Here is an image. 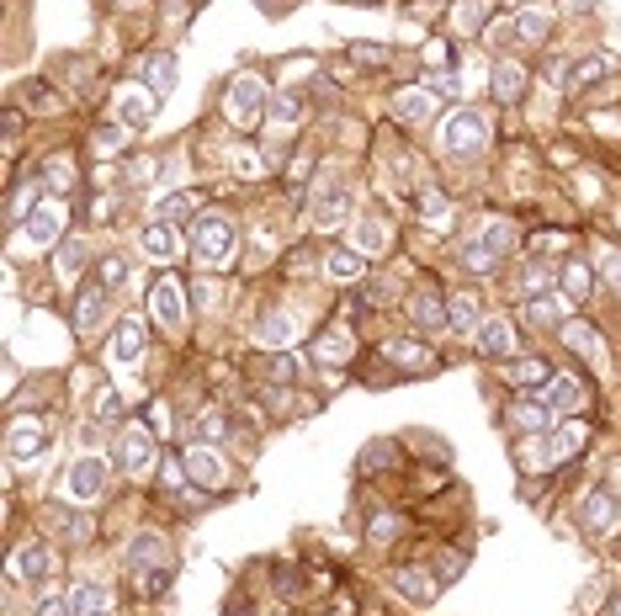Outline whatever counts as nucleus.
<instances>
[{
    "label": "nucleus",
    "instance_id": "f257e3e1",
    "mask_svg": "<svg viewBox=\"0 0 621 616\" xmlns=\"http://www.w3.org/2000/svg\"><path fill=\"white\" fill-rule=\"evenodd\" d=\"M271 107V96H266V80L261 75H234L228 80V96H224V112L234 128H255L261 117Z\"/></svg>",
    "mask_w": 621,
    "mask_h": 616
},
{
    "label": "nucleus",
    "instance_id": "f03ea898",
    "mask_svg": "<svg viewBox=\"0 0 621 616\" xmlns=\"http://www.w3.org/2000/svg\"><path fill=\"white\" fill-rule=\"evenodd\" d=\"M489 144V122H483V112H452L447 122H441V149L452 155V160H473L478 149Z\"/></svg>",
    "mask_w": 621,
    "mask_h": 616
},
{
    "label": "nucleus",
    "instance_id": "7ed1b4c3",
    "mask_svg": "<svg viewBox=\"0 0 621 616\" xmlns=\"http://www.w3.org/2000/svg\"><path fill=\"white\" fill-rule=\"evenodd\" d=\"M191 250H197L202 266H224L228 255H234V224L218 219V213L197 219V224H191Z\"/></svg>",
    "mask_w": 621,
    "mask_h": 616
},
{
    "label": "nucleus",
    "instance_id": "20e7f679",
    "mask_svg": "<svg viewBox=\"0 0 621 616\" xmlns=\"http://www.w3.org/2000/svg\"><path fill=\"white\" fill-rule=\"evenodd\" d=\"M314 224L319 228H335L350 219V186H345V175H319V186H314Z\"/></svg>",
    "mask_w": 621,
    "mask_h": 616
},
{
    "label": "nucleus",
    "instance_id": "39448f33",
    "mask_svg": "<svg viewBox=\"0 0 621 616\" xmlns=\"http://www.w3.org/2000/svg\"><path fill=\"white\" fill-rule=\"evenodd\" d=\"M102 489H107V457H96V451L75 457V462H69V473H64V495H69V500H80V504H91Z\"/></svg>",
    "mask_w": 621,
    "mask_h": 616
},
{
    "label": "nucleus",
    "instance_id": "423d86ee",
    "mask_svg": "<svg viewBox=\"0 0 621 616\" xmlns=\"http://www.w3.org/2000/svg\"><path fill=\"white\" fill-rule=\"evenodd\" d=\"M49 425L43 420H11V431H5V457L11 462H32V457H43L49 451Z\"/></svg>",
    "mask_w": 621,
    "mask_h": 616
},
{
    "label": "nucleus",
    "instance_id": "0eeeda50",
    "mask_svg": "<svg viewBox=\"0 0 621 616\" xmlns=\"http://www.w3.org/2000/svg\"><path fill=\"white\" fill-rule=\"evenodd\" d=\"M149 314H155V325L170 330V335L186 325V303H181V281L175 277H160L155 287H149Z\"/></svg>",
    "mask_w": 621,
    "mask_h": 616
},
{
    "label": "nucleus",
    "instance_id": "6e6552de",
    "mask_svg": "<svg viewBox=\"0 0 621 616\" xmlns=\"http://www.w3.org/2000/svg\"><path fill=\"white\" fill-rule=\"evenodd\" d=\"M117 462H122V473H149V462H155V436H149L144 425H122V436H117Z\"/></svg>",
    "mask_w": 621,
    "mask_h": 616
},
{
    "label": "nucleus",
    "instance_id": "1a4fd4ad",
    "mask_svg": "<svg viewBox=\"0 0 621 616\" xmlns=\"http://www.w3.org/2000/svg\"><path fill=\"white\" fill-rule=\"evenodd\" d=\"M155 102H160V96H155V91H149V85H122V91H117V122H122V128H149V122H155Z\"/></svg>",
    "mask_w": 621,
    "mask_h": 616
},
{
    "label": "nucleus",
    "instance_id": "9d476101",
    "mask_svg": "<svg viewBox=\"0 0 621 616\" xmlns=\"http://www.w3.org/2000/svg\"><path fill=\"white\" fill-rule=\"evenodd\" d=\"M579 526H584L590 537H611V531H617V500H611L606 489L584 495V500H579Z\"/></svg>",
    "mask_w": 621,
    "mask_h": 616
},
{
    "label": "nucleus",
    "instance_id": "9b49d317",
    "mask_svg": "<svg viewBox=\"0 0 621 616\" xmlns=\"http://www.w3.org/2000/svg\"><path fill=\"white\" fill-rule=\"evenodd\" d=\"M27 239L38 245V250H49L64 239V208L58 202H38L32 213H27Z\"/></svg>",
    "mask_w": 621,
    "mask_h": 616
},
{
    "label": "nucleus",
    "instance_id": "f8f14e48",
    "mask_svg": "<svg viewBox=\"0 0 621 616\" xmlns=\"http://www.w3.org/2000/svg\"><path fill=\"white\" fill-rule=\"evenodd\" d=\"M553 75H558V85H563V91H584L590 80H600V75H606V54H579V58H568V64H558Z\"/></svg>",
    "mask_w": 621,
    "mask_h": 616
},
{
    "label": "nucleus",
    "instance_id": "ddd939ff",
    "mask_svg": "<svg viewBox=\"0 0 621 616\" xmlns=\"http://www.w3.org/2000/svg\"><path fill=\"white\" fill-rule=\"evenodd\" d=\"M186 473H191V484H202V489H218V484L228 478L224 457H218V451H208L202 442L186 451Z\"/></svg>",
    "mask_w": 621,
    "mask_h": 616
},
{
    "label": "nucleus",
    "instance_id": "4468645a",
    "mask_svg": "<svg viewBox=\"0 0 621 616\" xmlns=\"http://www.w3.org/2000/svg\"><path fill=\"white\" fill-rule=\"evenodd\" d=\"M107 356H112L117 367H138V356H144V325H138V319H122V325L112 330Z\"/></svg>",
    "mask_w": 621,
    "mask_h": 616
},
{
    "label": "nucleus",
    "instance_id": "2eb2a0df",
    "mask_svg": "<svg viewBox=\"0 0 621 616\" xmlns=\"http://www.w3.org/2000/svg\"><path fill=\"white\" fill-rule=\"evenodd\" d=\"M107 303H112V292H107L102 281H91V287L75 298V330H96V325L107 319Z\"/></svg>",
    "mask_w": 621,
    "mask_h": 616
},
{
    "label": "nucleus",
    "instance_id": "dca6fc26",
    "mask_svg": "<svg viewBox=\"0 0 621 616\" xmlns=\"http://www.w3.org/2000/svg\"><path fill=\"white\" fill-rule=\"evenodd\" d=\"M128 568H133V574H155V568H165V537H155V531L133 537V542H128Z\"/></svg>",
    "mask_w": 621,
    "mask_h": 616
},
{
    "label": "nucleus",
    "instance_id": "f3484780",
    "mask_svg": "<svg viewBox=\"0 0 621 616\" xmlns=\"http://www.w3.org/2000/svg\"><path fill=\"white\" fill-rule=\"evenodd\" d=\"M436 102H441V96H436V85H404V91L394 96V107H398L404 122H425V117L436 112Z\"/></svg>",
    "mask_w": 621,
    "mask_h": 616
},
{
    "label": "nucleus",
    "instance_id": "a211bd4d",
    "mask_svg": "<svg viewBox=\"0 0 621 616\" xmlns=\"http://www.w3.org/2000/svg\"><path fill=\"white\" fill-rule=\"evenodd\" d=\"M409 319L420 325V330H441V325H452V314H447V303L430 292V287H420L414 298H409Z\"/></svg>",
    "mask_w": 621,
    "mask_h": 616
},
{
    "label": "nucleus",
    "instance_id": "6ab92c4d",
    "mask_svg": "<svg viewBox=\"0 0 621 616\" xmlns=\"http://www.w3.org/2000/svg\"><path fill=\"white\" fill-rule=\"evenodd\" d=\"M144 255H155V261H175L181 255V234H175V224H165V219H155V224L144 228Z\"/></svg>",
    "mask_w": 621,
    "mask_h": 616
},
{
    "label": "nucleus",
    "instance_id": "aec40b11",
    "mask_svg": "<svg viewBox=\"0 0 621 616\" xmlns=\"http://www.w3.org/2000/svg\"><path fill=\"white\" fill-rule=\"evenodd\" d=\"M553 404L547 398H526V404H510V425H520V431H553Z\"/></svg>",
    "mask_w": 621,
    "mask_h": 616
},
{
    "label": "nucleus",
    "instance_id": "412c9836",
    "mask_svg": "<svg viewBox=\"0 0 621 616\" xmlns=\"http://www.w3.org/2000/svg\"><path fill=\"white\" fill-rule=\"evenodd\" d=\"M11 574H16V579H43V574H54L49 548H43V542H22V548H16V563H11Z\"/></svg>",
    "mask_w": 621,
    "mask_h": 616
},
{
    "label": "nucleus",
    "instance_id": "4be33fe9",
    "mask_svg": "<svg viewBox=\"0 0 621 616\" xmlns=\"http://www.w3.org/2000/svg\"><path fill=\"white\" fill-rule=\"evenodd\" d=\"M478 351H483V356L515 351V325H510V319H483V325H478Z\"/></svg>",
    "mask_w": 621,
    "mask_h": 616
},
{
    "label": "nucleus",
    "instance_id": "5701e85b",
    "mask_svg": "<svg viewBox=\"0 0 621 616\" xmlns=\"http://www.w3.org/2000/svg\"><path fill=\"white\" fill-rule=\"evenodd\" d=\"M314 362L319 367H345L350 362V330H324L314 340Z\"/></svg>",
    "mask_w": 621,
    "mask_h": 616
},
{
    "label": "nucleus",
    "instance_id": "b1692460",
    "mask_svg": "<svg viewBox=\"0 0 621 616\" xmlns=\"http://www.w3.org/2000/svg\"><path fill=\"white\" fill-rule=\"evenodd\" d=\"M558 415H579L584 404H590V393H584V383L579 378H553V393H542Z\"/></svg>",
    "mask_w": 621,
    "mask_h": 616
},
{
    "label": "nucleus",
    "instance_id": "393cba45",
    "mask_svg": "<svg viewBox=\"0 0 621 616\" xmlns=\"http://www.w3.org/2000/svg\"><path fill=\"white\" fill-rule=\"evenodd\" d=\"M489 85H494V96H500V102H515V96L526 91V69H520L515 58H500V64L489 69Z\"/></svg>",
    "mask_w": 621,
    "mask_h": 616
},
{
    "label": "nucleus",
    "instance_id": "a878e982",
    "mask_svg": "<svg viewBox=\"0 0 621 616\" xmlns=\"http://www.w3.org/2000/svg\"><path fill=\"white\" fill-rule=\"evenodd\" d=\"M394 585L414 601V606H430V601H436V579L420 574V568H394Z\"/></svg>",
    "mask_w": 621,
    "mask_h": 616
},
{
    "label": "nucleus",
    "instance_id": "bb28decb",
    "mask_svg": "<svg viewBox=\"0 0 621 616\" xmlns=\"http://www.w3.org/2000/svg\"><path fill=\"white\" fill-rule=\"evenodd\" d=\"M175 75H181V69H175V54H155L149 69H144V85H149L155 96H170V91H175Z\"/></svg>",
    "mask_w": 621,
    "mask_h": 616
},
{
    "label": "nucleus",
    "instance_id": "cd10ccee",
    "mask_svg": "<svg viewBox=\"0 0 621 616\" xmlns=\"http://www.w3.org/2000/svg\"><path fill=\"white\" fill-rule=\"evenodd\" d=\"M515 27H520V43H542L547 27H553V11H547V5H520Z\"/></svg>",
    "mask_w": 621,
    "mask_h": 616
},
{
    "label": "nucleus",
    "instance_id": "c85d7f7f",
    "mask_svg": "<svg viewBox=\"0 0 621 616\" xmlns=\"http://www.w3.org/2000/svg\"><path fill=\"white\" fill-rule=\"evenodd\" d=\"M568 308V298H558V292H537V298H526V319L531 325H558Z\"/></svg>",
    "mask_w": 621,
    "mask_h": 616
},
{
    "label": "nucleus",
    "instance_id": "c756f323",
    "mask_svg": "<svg viewBox=\"0 0 621 616\" xmlns=\"http://www.w3.org/2000/svg\"><path fill=\"white\" fill-rule=\"evenodd\" d=\"M579 447H584V425H573V420H568V425L553 431V442H547V462H563V457H573Z\"/></svg>",
    "mask_w": 621,
    "mask_h": 616
},
{
    "label": "nucleus",
    "instance_id": "7c9ffc66",
    "mask_svg": "<svg viewBox=\"0 0 621 616\" xmlns=\"http://www.w3.org/2000/svg\"><path fill=\"white\" fill-rule=\"evenodd\" d=\"M69 612L75 616H107V590H102V585H80V590L69 595Z\"/></svg>",
    "mask_w": 621,
    "mask_h": 616
},
{
    "label": "nucleus",
    "instance_id": "2f4dec72",
    "mask_svg": "<svg viewBox=\"0 0 621 616\" xmlns=\"http://www.w3.org/2000/svg\"><path fill=\"white\" fill-rule=\"evenodd\" d=\"M414 208L425 213V224L430 228H447V197H441L436 186H420V192H414Z\"/></svg>",
    "mask_w": 621,
    "mask_h": 616
},
{
    "label": "nucleus",
    "instance_id": "473e14b6",
    "mask_svg": "<svg viewBox=\"0 0 621 616\" xmlns=\"http://www.w3.org/2000/svg\"><path fill=\"white\" fill-rule=\"evenodd\" d=\"M324 272L335 281H356L361 277V255H356V250H330V255H324Z\"/></svg>",
    "mask_w": 621,
    "mask_h": 616
},
{
    "label": "nucleus",
    "instance_id": "72a5a7b5",
    "mask_svg": "<svg viewBox=\"0 0 621 616\" xmlns=\"http://www.w3.org/2000/svg\"><path fill=\"white\" fill-rule=\"evenodd\" d=\"M462 266L483 277V272H494V266H500V255H494V250H489L483 239H467V245H462Z\"/></svg>",
    "mask_w": 621,
    "mask_h": 616
},
{
    "label": "nucleus",
    "instance_id": "f704fd0d",
    "mask_svg": "<svg viewBox=\"0 0 621 616\" xmlns=\"http://www.w3.org/2000/svg\"><path fill=\"white\" fill-rule=\"evenodd\" d=\"M255 340H261V345H287V340H292V319H287V314H266V319L255 325Z\"/></svg>",
    "mask_w": 621,
    "mask_h": 616
},
{
    "label": "nucleus",
    "instance_id": "c9c22d12",
    "mask_svg": "<svg viewBox=\"0 0 621 616\" xmlns=\"http://www.w3.org/2000/svg\"><path fill=\"white\" fill-rule=\"evenodd\" d=\"M505 378L515 388H537V383H547V362H510Z\"/></svg>",
    "mask_w": 621,
    "mask_h": 616
},
{
    "label": "nucleus",
    "instance_id": "e433bc0d",
    "mask_svg": "<svg viewBox=\"0 0 621 616\" xmlns=\"http://www.w3.org/2000/svg\"><path fill=\"white\" fill-rule=\"evenodd\" d=\"M483 5H489V0H457L452 5V27L457 32H478V27H483Z\"/></svg>",
    "mask_w": 621,
    "mask_h": 616
},
{
    "label": "nucleus",
    "instance_id": "4c0bfd02",
    "mask_svg": "<svg viewBox=\"0 0 621 616\" xmlns=\"http://www.w3.org/2000/svg\"><path fill=\"white\" fill-rule=\"evenodd\" d=\"M447 314H452L457 330H478V298L473 292H457L452 303H447Z\"/></svg>",
    "mask_w": 621,
    "mask_h": 616
},
{
    "label": "nucleus",
    "instance_id": "58836bf2",
    "mask_svg": "<svg viewBox=\"0 0 621 616\" xmlns=\"http://www.w3.org/2000/svg\"><path fill=\"white\" fill-rule=\"evenodd\" d=\"M590 287H595V277H590V266H563V298L568 303H579V298H590Z\"/></svg>",
    "mask_w": 621,
    "mask_h": 616
},
{
    "label": "nucleus",
    "instance_id": "ea45409f",
    "mask_svg": "<svg viewBox=\"0 0 621 616\" xmlns=\"http://www.w3.org/2000/svg\"><path fill=\"white\" fill-rule=\"evenodd\" d=\"M563 340L579 351V356H595V351H600V335H595L590 325H579V319H568L563 325Z\"/></svg>",
    "mask_w": 621,
    "mask_h": 616
},
{
    "label": "nucleus",
    "instance_id": "a19ab883",
    "mask_svg": "<svg viewBox=\"0 0 621 616\" xmlns=\"http://www.w3.org/2000/svg\"><path fill=\"white\" fill-rule=\"evenodd\" d=\"M356 250H361V255H377V250H388V228L377 224V219H367V224L356 228Z\"/></svg>",
    "mask_w": 621,
    "mask_h": 616
},
{
    "label": "nucleus",
    "instance_id": "79ce46f5",
    "mask_svg": "<svg viewBox=\"0 0 621 616\" xmlns=\"http://www.w3.org/2000/svg\"><path fill=\"white\" fill-rule=\"evenodd\" d=\"M80 261H85V245H80V239H64V245H58V277L75 281L80 277Z\"/></svg>",
    "mask_w": 621,
    "mask_h": 616
},
{
    "label": "nucleus",
    "instance_id": "37998d69",
    "mask_svg": "<svg viewBox=\"0 0 621 616\" xmlns=\"http://www.w3.org/2000/svg\"><path fill=\"white\" fill-rule=\"evenodd\" d=\"M388 362H398V367H430L425 345H414V340H394V345H388Z\"/></svg>",
    "mask_w": 621,
    "mask_h": 616
},
{
    "label": "nucleus",
    "instance_id": "c03bdc74",
    "mask_svg": "<svg viewBox=\"0 0 621 616\" xmlns=\"http://www.w3.org/2000/svg\"><path fill=\"white\" fill-rule=\"evenodd\" d=\"M128 277H133V266H128V261H122V255H112V261H102V287H107V292H117V287H128Z\"/></svg>",
    "mask_w": 621,
    "mask_h": 616
},
{
    "label": "nucleus",
    "instance_id": "a18cd8bd",
    "mask_svg": "<svg viewBox=\"0 0 621 616\" xmlns=\"http://www.w3.org/2000/svg\"><path fill=\"white\" fill-rule=\"evenodd\" d=\"M553 281H558V266H526V292L537 298V292H553Z\"/></svg>",
    "mask_w": 621,
    "mask_h": 616
},
{
    "label": "nucleus",
    "instance_id": "49530a36",
    "mask_svg": "<svg viewBox=\"0 0 621 616\" xmlns=\"http://www.w3.org/2000/svg\"><path fill=\"white\" fill-rule=\"evenodd\" d=\"M266 372H271L277 383H297V372H303V367H297V356H287V351H277V356L266 362Z\"/></svg>",
    "mask_w": 621,
    "mask_h": 616
},
{
    "label": "nucleus",
    "instance_id": "de8ad7c7",
    "mask_svg": "<svg viewBox=\"0 0 621 616\" xmlns=\"http://www.w3.org/2000/svg\"><path fill=\"white\" fill-rule=\"evenodd\" d=\"M191 208H197V202H191L186 192H175V197H165V202H160V219H165V224H175V219H186Z\"/></svg>",
    "mask_w": 621,
    "mask_h": 616
},
{
    "label": "nucleus",
    "instance_id": "09e8293b",
    "mask_svg": "<svg viewBox=\"0 0 621 616\" xmlns=\"http://www.w3.org/2000/svg\"><path fill=\"white\" fill-rule=\"evenodd\" d=\"M191 431H197V442L208 447V442H218V436H224V415H197V425H191Z\"/></svg>",
    "mask_w": 621,
    "mask_h": 616
},
{
    "label": "nucleus",
    "instance_id": "8fccbe9b",
    "mask_svg": "<svg viewBox=\"0 0 621 616\" xmlns=\"http://www.w3.org/2000/svg\"><path fill=\"white\" fill-rule=\"evenodd\" d=\"M510 239H515V234H510V224H500V219L483 228V245H489L494 255H505V250H510Z\"/></svg>",
    "mask_w": 621,
    "mask_h": 616
},
{
    "label": "nucleus",
    "instance_id": "3c124183",
    "mask_svg": "<svg viewBox=\"0 0 621 616\" xmlns=\"http://www.w3.org/2000/svg\"><path fill=\"white\" fill-rule=\"evenodd\" d=\"M271 117H277V122H297V117H303V102H297V96H271Z\"/></svg>",
    "mask_w": 621,
    "mask_h": 616
},
{
    "label": "nucleus",
    "instance_id": "603ef678",
    "mask_svg": "<svg viewBox=\"0 0 621 616\" xmlns=\"http://www.w3.org/2000/svg\"><path fill=\"white\" fill-rule=\"evenodd\" d=\"M43 175H49V186H54V192H64V186H69V175H75V170H69V160H64V155H54V160H49V165H43Z\"/></svg>",
    "mask_w": 621,
    "mask_h": 616
},
{
    "label": "nucleus",
    "instance_id": "864d4df0",
    "mask_svg": "<svg viewBox=\"0 0 621 616\" xmlns=\"http://www.w3.org/2000/svg\"><path fill=\"white\" fill-rule=\"evenodd\" d=\"M38 616H75V612H69V601H64V595L43 590V595H38Z\"/></svg>",
    "mask_w": 621,
    "mask_h": 616
},
{
    "label": "nucleus",
    "instance_id": "5fc2aeb1",
    "mask_svg": "<svg viewBox=\"0 0 621 616\" xmlns=\"http://www.w3.org/2000/svg\"><path fill=\"white\" fill-rule=\"evenodd\" d=\"M122 149V128H96V155H117Z\"/></svg>",
    "mask_w": 621,
    "mask_h": 616
},
{
    "label": "nucleus",
    "instance_id": "6e6d98bb",
    "mask_svg": "<svg viewBox=\"0 0 621 616\" xmlns=\"http://www.w3.org/2000/svg\"><path fill=\"white\" fill-rule=\"evenodd\" d=\"M489 38H494V49H510V43L520 38V27H515V22H494V27H489Z\"/></svg>",
    "mask_w": 621,
    "mask_h": 616
},
{
    "label": "nucleus",
    "instance_id": "4d7b16f0",
    "mask_svg": "<svg viewBox=\"0 0 621 616\" xmlns=\"http://www.w3.org/2000/svg\"><path fill=\"white\" fill-rule=\"evenodd\" d=\"M117 409H122V404H117V393L102 388V398H96V415H102V420H117Z\"/></svg>",
    "mask_w": 621,
    "mask_h": 616
},
{
    "label": "nucleus",
    "instance_id": "13d9d810",
    "mask_svg": "<svg viewBox=\"0 0 621 616\" xmlns=\"http://www.w3.org/2000/svg\"><path fill=\"white\" fill-rule=\"evenodd\" d=\"M606 277H611V287L621 292V255H606Z\"/></svg>",
    "mask_w": 621,
    "mask_h": 616
},
{
    "label": "nucleus",
    "instance_id": "bf43d9fd",
    "mask_svg": "<svg viewBox=\"0 0 621 616\" xmlns=\"http://www.w3.org/2000/svg\"><path fill=\"white\" fill-rule=\"evenodd\" d=\"M149 170H155L149 160H128V175H133V181H149Z\"/></svg>",
    "mask_w": 621,
    "mask_h": 616
},
{
    "label": "nucleus",
    "instance_id": "052dcab7",
    "mask_svg": "<svg viewBox=\"0 0 621 616\" xmlns=\"http://www.w3.org/2000/svg\"><path fill=\"white\" fill-rule=\"evenodd\" d=\"M573 5H579V11H590V5H595V0H573Z\"/></svg>",
    "mask_w": 621,
    "mask_h": 616
}]
</instances>
